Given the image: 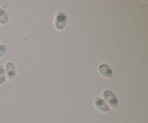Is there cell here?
<instances>
[{
    "instance_id": "1",
    "label": "cell",
    "mask_w": 148,
    "mask_h": 123,
    "mask_svg": "<svg viewBox=\"0 0 148 123\" xmlns=\"http://www.w3.org/2000/svg\"><path fill=\"white\" fill-rule=\"evenodd\" d=\"M102 98H103L106 103L108 105L109 107H117L119 105V99L117 98V96L115 95V94L109 89H106L103 91L102 93Z\"/></svg>"
},
{
    "instance_id": "2",
    "label": "cell",
    "mask_w": 148,
    "mask_h": 123,
    "mask_svg": "<svg viewBox=\"0 0 148 123\" xmlns=\"http://www.w3.org/2000/svg\"><path fill=\"white\" fill-rule=\"evenodd\" d=\"M54 24H55V28L58 31L63 30L67 25V15L62 11L57 12V14L55 16Z\"/></svg>"
},
{
    "instance_id": "3",
    "label": "cell",
    "mask_w": 148,
    "mask_h": 123,
    "mask_svg": "<svg viewBox=\"0 0 148 123\" xmlns=\"http://www.w3.org/2000/svg\"><path fill=\"white\" fill-rule=\"evenodd\" d=\"M98 72L100 73L101 76L105 77L106 79H109V78H112L113 76V70L111 69V67L106 63H101V64L98 65Z\"/></svg>"
},
{
    "instance_id": "4",
    "label": "cell",
    "mask_w": 148,
    "mask_h": 123,
    "mask_svg": "<svg viewBox=\"0 0 148 123\" xmlns=\"http://www.w3.org/2000/svg\"><path fill=\"white\" fill-rule=\"evenodd\" d=\"M5 72H6L7 79L8 80H13L16 77L17 70H16V66L12 61H8L6 63V65L4 67Z\"/></svg>"
},
{
    "instance_id": "5",
    "label": "cell",
    "mask_w": 148,
    "mask_h": 123,
    "mask_svg": "<svg viewBox=\"0 0 148 123\" xmlns=\"http://www.w3.org/2000/svg\"><path fill=\"white\" fill-rule=\"evenodd\" d=\"M94 104H95V107L101 112H108L110 109L108 105L106 104L105 100L100 96H97L94 99Z\"/></svg>"
},
{
    "instance_id": "6",
    "label": "cell",
    "mask_w": 148,
    "mask_h": 123,
    "mask_svg": "<svg viewBox=\"0 0 148 123\" xmlns=\"http://www.w3.org/2000/svg\"><path fill=\"white\" fill-rule=\"evenodd\" d=\"M9 20V18L7 11L4 10L3 8L0 7V24L6 25Z\"/></svg>"
},
{
    "instance_id": "7",
    "label": "cell",
    "mask_w": 148,
    "mask_h": 123,
    "mask_svg": "<svg viewBox=\"0 0 148 123\" xmlns=\"http://www.w3.org/2000/svg\"><path fill=\"white\" fill-rule=\"evenodd\" d=\"M7 81V76H6V72H5L4 66L0 65V85L5 84Z\"/></svg>"
},
{
    "instance_id": "8",
    "label": "cell",
    "mask_w": 148,
    "mask_h": 123,
    "mask_svg": "<svg viewBox=\"0 0 148 123\" xmlns=\"http://www.w3.org/2000/svg\"><path fill=\"white\" fill-rule=\"evenodd\" d=\"M7 50H8V47L6 44H0V58H2L5 55H6Z\"/></svg>"
}]
</instances>
